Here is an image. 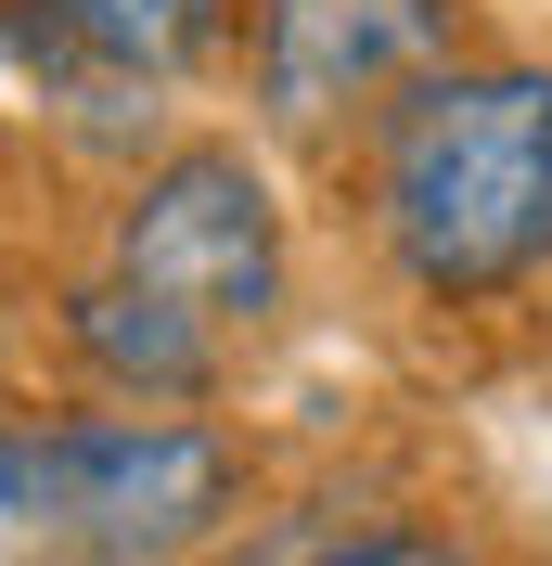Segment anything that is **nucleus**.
<instances>
[{"label":"nucleus","instance_id":"obj_6","mask_svg":"<svg viewBox=\"0 0 552 566\" xmlns=\"http://www.w3.org/2000/svg\"><path fill=\"white\" fill-rule=\"evenodd\" d=\"M39 13L65 39H91V52H116L129 77H180L232 39V0H39Z\"/></svg>","mask_w":552,"mask_h":566},{"label":"nucleus","instance_id":"obj_5","mask_svg":"<svg viewBox=\"0 0 552 566\" xmlns=\"http://www.w3.org/2000/svg\"><path fill=\"white\" fill-rule=\"evenodd\" d=\"M65 348L77 374L104 399H129V412H193V399H219V374H232V348H219L206 322H180L168 296H141V283L91 271L65 296Z\"/></svg>","mask_w":552,"mask_h":566},{"label":"nucleus","instance_id":"obj_3","mask_svg":"<svg viewBox=\"0 0 552 566\" xmlns=\"http://www.w3.org/2000/svg\"><path fill=\"white\" fill-rule=\"evenodd\" d=\"M104 271L141 283V296H168L180 322H206L219 348L270 335L283 271H296V258H283L270 168H257L244 142H180V155H155V168L129 180V207H116Z\"/></svg>","mask_w":552,"mask_h":566},{"label":"nucleus","instance_id":"obj_1","mask_svg":"<svg viewBox=\"0 0 552 566\" xmlns=\"http://www.w3.org/2000/svg\"><path fill=\"white\" fill-rule=\"evenodd\" d=\"M373 245L437 310L552 271V65H437L373 116Z\"/></svg>","mask_w":552,"mask_h":566},{"label":"nucleus","instance_id":"obj_2","mask_svg":"<svg viewBox=\"0 0 552 566\" xmlns=\"http://www.w3.org/2000/svg\"><path fill=\"white\" fill-rule=\"evenodd\" d=\"M244 515V451L193 412L0 424V554L26 566H180Z\"/></svg>","mask_w":552,"mask_h":566},{"label":"nucleus","instance_id":"obj_7","mask_svg":"<svg viewBox=\"0 0 552 566\" xmlns=\"http://www.w3.org/2000/svg\"><path fill=\"white\" fill-rule=\"evenodd\" d=\"M309 566H476L449 528H360V541H321Z\"/></svg>","mask_w":552,"mask_h":566},{"label":"nucleus","instance_id":"obj_4","mask_svg":"<svg viewBox=\"0 0 552 566\" xmlns=\"http://www.w3.org/2000/svg\"><path fill=\"white\" fill-rule=\"evenodd\" d=\"M463 0H244V77L270 129H347L385 116L412 77L449 65Z\"/></svg>","mask_w":552,"mask_h":566}]
</instances>
